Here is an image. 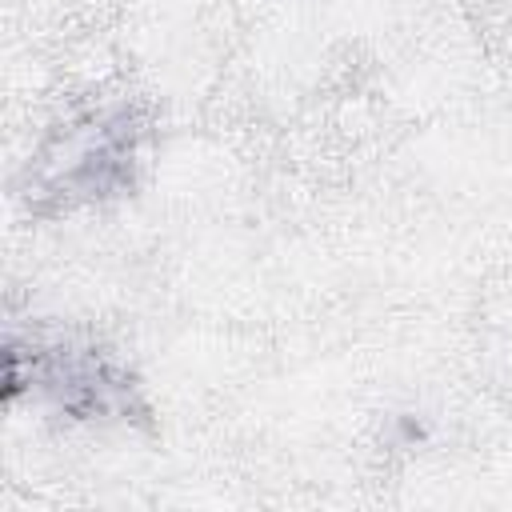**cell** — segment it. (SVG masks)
Wrapping results in <instances>:
<instances>
[{
  "mask_svg": "<svg viewBox=\"0 0 512 512\" xmlns=\"http://www.w3.org/2000/svg\"><path fill=\"white\" fill-rule=\"evenodd\" d=\"M144 120L132 108H104L92 112L64 132L36 156L28 172V208L40 216L72 212L80 204H100L132 188L140 168Z\"/></svg>",
  "mask_w": 512,
  "mask_h": 512,
  "instance_id": "cell-1",
  "label": "cell"
},
{
  "mask_svg": "<svg viewBox=\"0 0 512 512\" xmlns=\"http://www.w3.org/2000/svg\"><path fill=\"white\" fill-rule=\"evenodd\" d=\"M20 388H40L56 412L88 424H144L152 416L128 364L92 344H48L32 352L8 348L4 400L16 404Z\"/></svg>",
  "mask_w": 512,
  "mask_h": 512,
  "instance_id": "cell-2",
  "label": "cell"
}]
</instances>
